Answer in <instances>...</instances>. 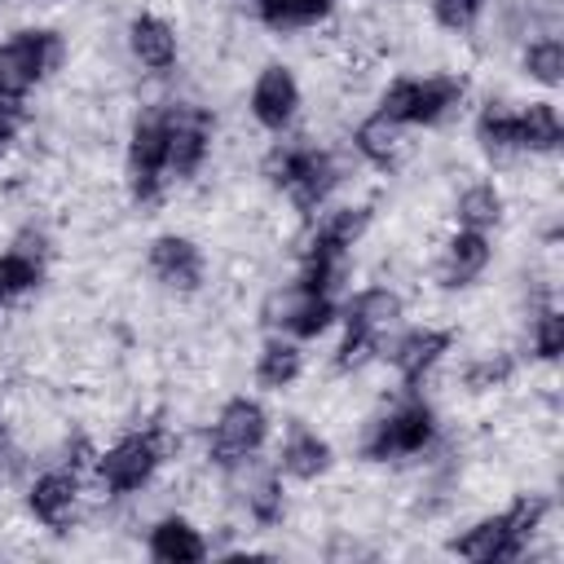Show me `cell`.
<instances>
[{
	"label": "cell",
	"instance_id": "6",
	"mask_svg": "<svg viewBox=\"0 0 564 564\" xmlns=\"http://www.w3.org/2000/svg\"><path fill=\"white\" fill-rule=\"evenodd\" d=\"M269 441V410L256 397H229L207 432V458L220 471H238L247 467Z\"/></svg>",
	"mask_w": 564,
	"mask_h": 564
},
{
	"label": "cell",
	"instance_id": "17",
	"mask_svg": "<svg viewBox=\"0 0 564 564\" xmlns=\"http://www.w3.org/2000/svg\"><path fill=\"white\" fill-rule=\"evenodd\" d=\"M401 317H405V300H401V291L388 286V282H375V286L352 291V295L344 300V308H339V322H344L348 330H361V335H370V339H379V344L388 339V330L401 326Z\"/></svg>",
	"mask_w": 564,
	"mask_h": 564
},
{
	"label": "cell",
	"instance_id": "24",
	"mask_svg": "<svg viewBox=\"0 0 564 564\" xmlns=\"http://www.w3.org/2000/svg\"><path fill=\"white\" fill-rule=\"evenodd\" d=\"M471 132H476V145L489 159H516L520 154V115L507 101H485Z\"/></svg>",
	"mask_w": 564,
	"mask_h": 564
},
{
	"label": "cell",
	"instance_id": "9",
	"mask_svg": "<svg viewBox=\"0 0 564 564\" xmlns=\"http://www.w3.org/2000/svg\"><path fill=\"white\" fill-rule=\"evenodd\" d=\"M123 176H128V194L141 207H154L167 189V128H163V110H145L137 115L132 132H128V150H123Z\"/></svg>",
	"mask_w": 564,
	"mask_h": 564
},
{
	"label": "cell",
	"instance_id": "25",
	"mask_svg": "<svg viewBox=\"0 0 564 564\" xmlns=\"http://www.w3.org/2000/svg\"><path fill=\"white\" fill-rule=\"evenodd\" d=\"M335 4L339 0H256V18L273 35H295V31H313L317 22H326Z\"/></svg>",
	"mask_w": 564,
	"mask_h": 564
},
{
	"label": "cell",
	"instance_id": "2",
	"mask_svg": "<svg viewBox=\"0 0 564 564\" xmlns=\"http://www.w3.org/2000/svg\"><path fill=\"white\" fill-rule=\"evenodd\" d=\"M542 520H546V498L520 494L507 511H494V516H480L476 524H467L449 542V555L471 560V564H507V560H520L529 551V542L538 538Z\"/></svg>",
	"mask_w": 564,
	"mask_h": 564
},
{
	"label": "cell",
	"instance_id": "1",
	"mask_svg": "<svg viewBox=\"0 0 564 564\" xmlns=\"http://www.w3.org/2000/svg\"><path fill=\"white\" fill-rule=\"evenodd\" d=\"M260 176L269 189L286 194V203L300 212V216H317L330 194L339 189L344 181V167L339 159L326 150V145H313V141H273L260 159Z\"/></svg>",
	"mask_w": 564,
	"mask_h": 564
},
{
	"label": "cell",
	"instance_id": "31",
	"mask_svg": "<svg viewBox=\"0 0 564 564\" xmlns=\"http://www.w3.org/2000/svg\"><path fill=\"white\" fill-rule=\"evenodd\" d=\"M247 516L260 529H278L286 516V494H282V471H264L256 485H247Z\"/></svg>",
	"mask_w": 564,
	"mask_h": 564
},
{
	"label": "cell",
	"instance_id": "18",
	"mask_svg": "<svg viewBox=\"0 0 564 564\" xmlns=\"http://www.w3.org/2000/svg\"><path fill=\"white\" fill-rule=\"evenodd\" d=\"M330 467H335L330 441H326L317 427H308V423H291L286 436H282V445H278V471H282L286 480L313 485V480H322Z\"/></svg>",
	"mask_w": 564,
	"mask_h": 564
},
{
	"label": "cell",
	"instance_id": "13",
	"mask_svg": "<svg viewBox=\"0 0 564 564\" xmlns=\"http://www.w3.org/2000/svg\"><path fill=\"white\" fill-rule=\"evenodd\" d=\"M454 348V330L449 326H410L401 330L388 348H379V357H388V366L397 370V379L405 388H419Z\"/></svg>",
	"mask_w": 564,
	"mask_h": 564
},
{
	"label": "cell",
	"instance_id": "22",
	"mask_svg": "<svg viewBox=\"0 0 564 564\" xmlns=\"http://www.w3.org/2000/svg\"><path fill=\"white\" fill-rule=\"evenodd\" d=\"M251 375H256V383H260L264 392H286V388L304 375V348H300V339H291V335H269V339L260 344V352H256Z\"/></svg>",
	"mask_w": 564,
	"mask_h": 564
},
{
	"label": "cell",
	"instance_id": "21",
	"mask_svg": "<svg viewBox=\"0 0 564 564\" xmlns=\"http://www.w3.org/2000/svg\"><path fill=\"white\" fill-rule=\"evenodd\" d=\"M44 282V238L26 234L9 251H0V308L26 300Z\"/></svg>",
	"mask_w": 564,
	"mask_h": 564
},
{
	"label": "cell",
	"instance_id": "3",
	"mask_svg": "<svg viewBox=\"0 0 564 564\" xmlns=\"http://www.w3.org/2000/svg\"><path fill=\"white\" fill-rule=\"evenodd\" d=\"M436 441V410L432 401H423L414 388L410 397H401L397 405H388L383 414H375L361 427L357 454L366 463H397V458H419L427 454Z\"/></svg>",
	"mask_w": 564,
	"mask_h": 564
},
{
	"label": "cell",
	"instance_id": "29",
	"mask_svg": "<svg viewBox=\"0 0 564 564\" xmlns=\"http://www.w3.org/2000/svg\"><path fill=\"white\" fill-rule=\"evenodd\" d=\"M529 352H533V361H542V366L560 361V352H564V313H560L551 300L538 304L533 317H529Z\"/></svg>",
	"mask_w": 564,
	"mask_h": 564
},
{
	"label": "cell",
	"instance_id": "5",
	"mask_svg": "<svg viewBox=\"0 0 564 564\" xmlns=\"http://www.w3.org/2000/svg\"><path fill=\"white\" fill-rule=\"evenodd\" d=\"M163 458H167V436L159 427L123 432L119 441L93 454V476L110 498H128V494H141L159 476Z\"/></svg>",
	"mask_w": 564,
	"mask_h": 564
},
{
	"label": "cell",
	"instance_id": "4",
	"mask_svg": "<svg viewBox=\"0 0 564 564\" xmlns=\"http://www.w3.org/2000/svg\"><path fill=\"white\" fill-rule=\"evenodd\" d=\"M467 101L463 75H397L379 93V115L401 128H436L454 119Z\"/></svg>",
	"mask_w": 564,
	"mask_h": 564
},
{
	"label": "cell",
	"instance_id": "23",
	"mask_svg": "<svg viewBox=\"0 0 564 564\" xmlns=\"http://www.w3.org/2000/svg\"><path fill=\"white\" fill-rule=\"evenodd\" d=\"M352 150H357V159L370 163V167H397L401 154H405V128L392 123V119H383V115L375 110V115H366V119L352 128Z\"/></svg>",
	"mask_w": 564,
	"mask_h": 564
},
{
	"label": "cell",
	"instance_id": "7",
	"mask_svg": "<svg viewBox=\"0 0 564 564\" xmlns=\"http://www.w3.org/2000/svg\"><path fill=\"white\" fill-rule=\"evenodd\" d=\"M66 62V40L48 26H22L0 40V93L26 97Z\"/></svg>",
	"mask_w": 564,
	"mask_h": 564
},
{
	"label": "cell",
	"instance_id": "30",
	"mask_svg": "<svg viewBox=\"0 0 564 564\" xmlns=\"http://www.w3.org/2000/svg\"><path fill=\"white\" fill-rule=\"evenodd\" d=\"M511 375H516V357H511V352H480V357H471V361L463 366L458 379H463V388H467L471 397H485V392L507 388Z\"/></svg>",
	"mask_w": 564,
	"mask_h": 564
},
{
	"label": "cell",
	"instance_id": "8",
	"mask_svg": "<svg viewBox=\"0 0 564 564\" xmlns=\"http://www.w3.org/2000/svg\"><path fill=\"white\" fill-rule=\"evenodd\" d=\"M163 128H167V185L194 181L212 159L216 119L198 101H163Z\"/></svg>",
	"mask_w": 564,
	"mask_h": 564
},
{
	"label": "cell",
	"instance_id": "26",
	"mask_svg": "<svg viewBox=\"0 0 564 564\" xmlns=\"http://www.w3.org/2000/svg\"><path fill=\"white\" fill-rule=\"evenodd\" d=\"M516 115H520V154H555L560 150L564 119L551 97L524 101V106H516Z\"/></svg>",
	"mask_w": 564,
	"mask_h": 564
},
{
	"label": "cell",
	"instance_id": "34",
	"mask_svg": "<svg viewBox=\"0 0 564 564\" xmlns=\"http://www.w3.org/2000/svg\"><path fill=\"white\" fill-rule=\"evenodd\" d=\"M22 119H26V97H9V93H0V154L18 141Z\"/></svg>",
	"mask_w": 564,
	"mask_h": 564
},
{
	"label": "cell",
	"instance_id": "19",
	"mask_svg": "<svg viewBox=\"0 0 564 564\" xmlns=\"http://www.w3.org/2000/svg\"><path fill=\"white\" fill-rule=\"evenodd\" d=\"M145 551H150V560H159V564H198V560L212 555L203 529H198L189 516H176V511H172V516H159V520L150 524Z\"/></svg>",
	"mask_w": 564,
	"mask_h": 564
},
{
	"label": "cell",
	"instance_id": "14",
	"mask_svg": "<svg viewBox=\"0 0 564 564\" xmlns=\"http://www.w3.org/2000/svg\"><path fill=\"white\" fill-rule=\"evenodd\" d=\"M84 502V485H79V467H48L26 485V511L35 524L62 533L75 524Z\"/></svg>",
	"mask_w": 564,
	"mask_h": 564
},
{
	"label": "cell",
	"instance_id": "10",
	"mask_svg": "<svg viewBox=\"0 0 564 564\" xmlns=\"http://www.w3.org/2000/svg\"><path fill=\"white\" fill-rule=\"evenodd\" d=\"M260 322L273 335H291L304 344V339H322L339 322V304L326 291H308L300 282H286L260 304Z\"/></svg>",
	"mask_w": 564,
	"mask_h": 564
},
{
	"label": "cell",
	"instance_id": "28",
	"mask_svg": "<svg viewBox=\"0 0 564 564\" xmlns=\"http://www.w3.org/2000/svg\"><path fill=\"white\" fill-rule=\"evenodd\" d=\"M520 75L529 84H538V88H560L564 84V40L555 31L533 35L520 48Z\"/></svg>",
	"mask_w": 564,
	"mask_h": 564
},
{
	"label": "cell",
	"instance_id": "33",
	"mask_svg": "<svg viewBox=\"0 0 564 564\" xmlns=\"http://www.w3.org/2000/svg\"><path fill=\"white\" fill-rule=\"evenodd\" d=\"M379 339H370V335H361V330H348L344 326V335H339V344H335V357H330V366L339 370V375H357V370H366L375 357H379Z\"/></svg>",
	"mask_w": 564,
	"mask_h": 564
},
{
	"label": "cell",
	"instance_id": "12",
	"mask_svg": "<svg viewBox=\"0 0 564 564\" xmlns=\"http://www.w3.org/2000/svg\"><path fill=\"white\" fill-rule=\"evenodd\" d=\"M145 269L163 291L194 295L207 282V256L189 234H154L145 247Z\"/></svg>",
	"mask_w": 564,
	"mask_h": 564
},
{
	"label": "cell",
	"instance_id": "20",
	"mask_svg": "<svg viewBox=\"0 0 564 564\" xmlns=\"http://www.w3.org/2000/svg\"><path fill=\"white\" fill-rule=\"evenodd\" d=\"M366 229H370V207H366V203L322 207V216H317V225H313V234H308L304 247H317V251H326V256L348 260L352 247L366 238Z\"/></svg>",
	"mask_w": 564,
	"mask_h": 564
},
{
	"label": "cell",
	"instance_id": "32",
	"mask_svg": "<svg viewBox=\"0 0 564 564\" xmlns=\"http://www.w3.org/2000/svg\"><path fill=\"white\" fill-rule=\"evenodd\" d=\"M427 13L445 35H471L485 18V0H427Z\"/></svg>",
	"mask_w": 564,
	"mask_h": 564
},
{
	"label": "cell",
	"instance_id": "16",
	"mask_svg": "<svg viewBox=\"0 0 564 564\" xmlns=\"http://www.w3.org/2000/svg\"><path fill=\"white\" fill-rule=\"evenodd\" d=\"M123 40H128L132 62H137L141 70H150V75H167V70L181 62V35H176V26H172L163 13H154V9L132 13Z\"/></svg>",
	"mask_w": 564,
	"mask_h": 564
},
{
	"label": "cell",
	"instance_id": "11",
	"mask_svg": "<svg viewBox=\"0 0 564 564\" xmlns=\"http://www.w3.org/2000/svg\"><path fill=\"white\" fill-rule=\"evenodd\" d=\"M300 106H304V88L286 62H269L256 70L251 93H247V115L256 119V128L282 137L300 119Z\"/></svg>",
	"mask_w": 564,
	"mask_h": 564
},
{
	"label": "cell",
	"instance_id": "15",
	"mask_svg": "<svg viewBox=\"0 0 564 564\" xmlns=\"http://www.w3.org/2000/svg\"><path fill=\"white\" fill-rule=\"evenodd\" d=\"M494 264V242L489 234H476V229H454L441 251H436V264H432V278L441 291H467L485 278V269Z\"/></svg>",
	"mask_w": 564,
	"mask_h": 564
},
{
	"label": "cell",
	"instance_id": "27",
	"mask_svg": "<svg viewBox=\"0 0 564 564\" xmlns=\"http://www.w3.org/2000/svg\"><path fill=\"white\" fill-rule=\"evenodd\" d=\"M502 216H507V198H502V189H498L494 181H471V185H463L458 198H454V220H458V229L489 234V229L502 225Z\"/></svg>",
	"mask_w": 564,
	"mask_h": 564
}]
</instances>
